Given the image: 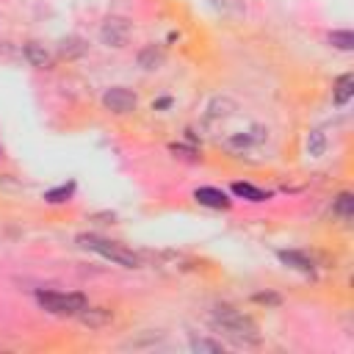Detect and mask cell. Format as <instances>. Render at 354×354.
<instances>
[{
    "label": "cell",
    "instance_id": "6da1fadb",
    "mask_svg": "<svg viewBox=\"0 0 354 354\" xmlns=\"http://www.w3.org/2000/svg\"><path fill=\"white\" fill-rule=\"evenodd\" d=\"M213 326L218 332H224L230 340L243 343V346H254L260 340V332H257L254 321L249 315L238 313L235 307H227V304H221V307L213 310Z\"/></svg>",
    "mask_w": 354,
    "mask_h": 354
},
{
    "label": "cell",
    "instance_id": "7a4b0ae2",
    "mask_svg": "<svg viewBox=\"0 0 354 354\" xmlns=\"http://www.w3.org/2000/svg\"><path fill=\"white\" fill-rule=\"evenodd\" d=\"M77 243L86 246V249H91V252H97V254H102L105 260H111V263H116V266H124V268H136V266H138V254H133V252L124 249L122 243L105 241V238H100V235H80Z\"/></svg>",
    "mask_w": 354,
    "mask_h": 354
},
{
    "label": "cell",
    "instance_id": "3957f363",
    "mask_svg": "<svg viewBox=\"0 0 354 354\" xmlns=\"http://www.w3.org/2000/svg\"><path fill=\"white\" fill-rule=\"evenodd\" d=\"M36 301L53 315H80L88 307L83 293H58V290H39Z\"/></svg>",
    "mask_w": 354,
    "mask_h": 354
},
{
    "label": "cell",
    "instance_id": "277c9868",
    "mask_svg": "<svg viewBox=\"0 0 354 354\" xmlns=\"http://www.w3.org/2000/svg\"><path fill=\"white\" fill-rule=\"evenodd\" d=\"M100 36H102L105 44L122 47V44L127 41V36H130V22H127L124 17H108V19L102 22V28H100Z\"/></svg>",
    "mask_w": 354,
    "mask_h": 354
},
{
    "label": "cell",
    "instance_id": "5b68a950",
    "mask_svg": "<svg viewBox=\"0 0 354 354\" xmlns=\"http://www.w3.org/2000/svg\"><path fill=\"white\" fill-rule=\"evenodd\" d=\"M102 105H105L111 113H130V111H136V94H133L130 88L113 86V88L105 91Z\"/></svg>",
    "mask_w": 354,
    "mask_h": 354
},
{
    "label": "cell",
    "instance_id": "8992f818",
    "mask_svg": "<svg viewBox=\"0 0 354 354\" xmlns=\"http://www.w3.org/2000/svg\"><path fill=\"white\" fill-rule=\"evenodd\" d=\"M194 199H196L199 205H205V207H230L227 194L218 191V188H196V191H194Z\"/></svg>",
    "mask_w": 354,
    "mask_h": 354
},
{
    "label": "cell",
    "instance_id": "52a82bcc",
    "mask_svg": "<svg viewBox=\"0 0 354 354\" xmlns=\"http://www.w3.org/2000/svg\"><path fill=\"white\" fill-rule=\"evenodd\" d=\"M351 94H354V75H340L337 80H335V91H332V100H335V105H346L348 100H351Z\"/></svg>",
    "mask_w": 354,
    "mask_h": 354
},
{
    "label": "cell",
    "instance_id": "ba28073f",
    "mask_svg": "<svg viewBox=\"0 0 354 354\" xmlns=\"http://www.w3.org/2000/svg\"><path fill=\"white\" fill-rule=\"evenodd\" d=\"M279 260H282L285 266H290V268L304 271V274L313 271V260H310L307 254H301V252H279Z\"/></svg>",
    "mask_w": 354,
    "mask_h": 354
},
{
    "label": "cell",
    "instance_id": "9c48e42d",
    "mask_svg": "<svg viewBox=\"0 0 354 354\" xmlns=\"http://www.w3.org/2000/svg\"><path fill=\"white\" fill-rule=\"evenodd\" d=\"M232 194H235V196H243V199H249V202H263V199H268L266 191H260V188H254V185H249V183H235V185H232Z\"/></svg>",
    "mask_w": 354,
    "mask_h": 354
},
{
    "label": "cell",
    "instance_id": "30bf717a",
    "mask_svg": "<svg viewBox=\"0 0 354 354\" xmlns=\"http://www.w3.org/2000/svg\"><path fill=\"white\" fill-rule=\"evenodd\" d=\"M335 213H337L343 221H351V216H354V196H351V194H340L337 202H335Z\"/></svg>",
    "mask_w": 354,
    "mask_h": 354
},
{
    "label": "cell",
    "instance_id": "8fae6325",
    "mask_svg": "<svg viewBox=\"0 0 354 354\" xmlns=\"http://www.w3.org/2000/svg\"><path fill=\"white\" fill-rule=\"evenodd\" d=\"M329 44H335L337 50H351L354 47V33L351 30H332L329 33Z\"/></svg>",
    "mask_w": 354,
    "mask_h": 354
},
{
    "label": "cell",
    "instance_id": "7c38bea8",
    "mask_svg": "<svg viewBox=\"0 0 354 354\" xmlns=\"http://www.w3.org/2000/svg\"><path fill=\"white\" fill-rule=\"evenodd\" d=\"M160 61H163V53H160V50H155L152 44H149V47H147V50L138 55V64H141L144 69H155Z\"/></svg>",
    "mask_w": 354,
    "mask_h": 354
},
{
    "label": "cell",
    "instance_id": "4fadbf2b",
    "mask_svg": "<svg viewBox=\"0 0 354 354\" xmlns=\"http://www.w3.org/2000/svg\"><path fill=\"white\" fill-rule=\"evenodd\" d=\"M72 191H75V183H66V185H58V188L47 191L44 199H47V202H66V199L72 196Z\"/></svg>",
    "mask_w": 354,
    "mask_h": 354
},
{
    "label": "cell",
    "instance_id": "5bb4252c",
    "mask_svg": "<svg viewBox=\"0 0 354 354\" xmlns=\"http://www.w3.org/2000/svg\"><path fill=\"white\" fill-rule=\"evenodd\" d=\"M307 147H310V155H315V158L324 155V147H326V144H324V133H321V130H313L310 138H307Z\"/></svg>",
    "mask_w": 354,
    "mask_h": 354
},
{
    "label": "cell",
    "instance_id": "9a60e30c",
    "mask_svg": "<svg viewBox=\"0 0 354 354\" xmlns=\"http://www.w3.org/2000/svg\"><path fill=\"white\" fill-rule=\"evenodd\" d=\"M83 50H86V44H83L80 39H64V41H61V53H64V55H80Z\"/></svg>",
    "mask_w": 354,
    "mask_h": 354
},
{
    "label": "cell",
    "instance_id": "2e32d148",
    "mask_svg": "<svg viewBox=\"0 0 354 354\" xmlns=\"http://www.w3.org/2000/svg\"><path fill=\"white\" fill-rule=\"evenodd\" d=\"M25 53H28V58H30V61H33L36 66H41V64L47 61V53H44V50H41V47L36 44V41H30V44L25 47Z\"/></svg>",
    "mask_w": 354,
    "mask_h": 354
},
{
    "label": "cell",
    "instance_id": "e0dca14e",
    "mask_svg": "<svg viewBox=\"0 0 354 354\" xmlns=\"http://www.w3.org/2000/svg\"><path fill=\"white\" fill-rule=\"evenodd\" d=\"M191 346H194V351H210V354L221 351V343H213V340H194Z\"/></svg>",
    "mask_w": 354,
    "mask_h": 354
}]
</instances>
